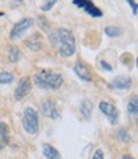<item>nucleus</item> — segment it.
<instances>
[{
	"label": "nucleus",
	"mask_w": 138,
	"mask_h": 159,
	"mask_svg": "<svg viewBox=\"0 0 138 159\" xmlns=\"http://www.w3.org/2000/svg\"><path fill=\"white\" fill-rule=\"evenodd\" d=\"M53 48L64 58H68L75 52V40L73 34L67 28H56L49 35Z\"/></svg>",
	"instance_id": "1"
},
{
	"label": "nucleus",
	"mask_w": 138,
	"mask_h": 159,
	"mask_svg": "<svg viewBox=\"0 0 138 159\" xmlns=\"http://www.w3.org/2000/svg\"><path fill=\"white\" fill-rule=\"evenodd\" d=\"M33 82L37 87L45 90H58L64 82L62 75L55 73L53 71L41 69L33 76Z\"/></svg>",
	"instance_id": "2"
},
{
	"label": "nucleus",
	"mask_w": 138,
	"mask_h": 159,
	"mask_svg": "<svg viewBox=\"0 0 138 159\" xmlns=\"http://www.w3.org/2000/svg\"><path fill=\"white\" fill-rule=\"evenodd\" d=\"M23 127L27 134L35 135L38 131V114L33 108H27L23 113Z\"/></svg>",
	"instance_id": "3"
},
{
	"label": "nucleus",
	"mask_w": 138,
	"mask_h": 159,
	"mask_svg": "<svg viewBox=\"0 0 138 159\" xmlns=\"http://www.w3.org/2000/svg\"><path fill=\"white\" fill-rule=\"evenodd\" d=\"M33 25V19L32 18H23L22 21H19L18 23L14 25V27L12 28L11 31V39L12 40H17L19 37H22L23 34L29 30Z\"/></svg>",
	"instance_id": "4"
},
{
	"label": "nucleus",
	"mask_w": 138,
	"mask_h": 159,
	"mask_svg": "<svg viewBox=\"0 0 138 159\" xmlns=\"http://www.w3.org/2000/svg\"><path fill=\"white\" fill-rule=\"evenodd\" d=\"M98 108H100V111L109 118V121L111 125H116L118 121H119V112H118V109L115 105L107 103V102H101L98 104Z\"/></svg>",
	"instance_id": "5"
},
{
	"label": "nucleus",
	"mask_w": 138,
	"mask_h": 159,
	"mask_svg": "<svg viewBox=\"0 0 138 159\" xmlns=\"http://www.w3.org/2000/svg\"><path fill=\"white\" fill-rule=\"evenodd\" d=\"M73 4L77 5L78 8L84 9L86 13H88V14H90L91 17H93V18L102 17L101 9H98L92 2H90V0H73Z\"/></svg>",
	"instance_id": "6"
},
{
	"label": "nucleus",
	"mask_w": 138,
	"mask_h": 159,
	"mask_svg": "<svg viewBox=\"0 0 138 159\" xmlns=\"http://www.w3.org/2000/svg\"><path fill=\"white\" fill-rule=\"evenodd\" d=\"M31 91V78L29 77H23L19 85L17 86L15 91H14V98L15 100H22L24 96H27V94Z\"/></svg>",
	"instance_id": "7"
},
{
	"label": "nucleus",
	"mask_w": 138,
	"mask_h": 159,
	"mask_svg": "<svg viewBox=\"0 0 138 159\" xmlns=\"http://www.w3.org/2000/svg\"><path fill=\"white\" fill-rule=\"evenodd\" d=\"M41 111L42 113L49 117V118H51V119H56L60 117V112H59V109L56 107V104L53 102V100H46L41 104Z\"/></svg>",
	"instance_id": "8"
},
{
	"label": "nucleus",
	"mask_w": 138,
	"mask_h": 159,
	"mask_svg": "<svg viewBox=\"0 0 138 159\" xmlns=\"http://www.w3.org/2000/svg\"><path fill=\"white\" fill-rule=\"evenodd\" d=\"M74 72L81 80H83V81H87V82L92 81V75L90 72V69H88V67L82 61H78L74 64Z\"/></svg>",
	"instance_id": "9"
},
{
	"label": "nucleus",
	"mask_w": 138,
	"mask_h": 159,
	"mask_svg": "<svg viewBox=\"0 0 138 159\" xmlns=\"http://www.w3.org/2000/svg\"><path fill=\"white\" fill-rule=\"evenodd\" d=\"M111 86L118 90H128L132 86V78L127 76H118L111 81Z\"/></svg>",
	"instance_id": "10"
},
{
	"label": "nucleus",
	"mask_w": 138,
	"mask_h": 159,
	"mask_svg": "<svg viewBox=\"0 0 138 159\" xmlns=\"http://www.w3.org/2000/svg\"><path fill=\"white\" fill-rule=\"evenodd\" d=\"M9 143V128L6 126V123L2 122L0 123V152L4 149V146H6Z\"/></svg>",
	"instance_id": "11"
},
{
	"label": "nucleus",
	"mask_w": 138,
	"mask_h": 159,
	"mask_svg": "<svg viewBox=\"0 0 138 159\" xmlns=\"http://www.w3.org/2000/svg\"><path fill=\"white\" fill-rule=\"evenodd\" d=\"M26 45L27 48H29L31 50H40V49L42 48V43H41V37L38 36L37 34H35L32 37H29L28 40H26Z\"/></svg>",
	"instance_id": "12"
},
{
	"label": "nucleus",
	"mask_w": 138,
	"mask_h": 159,
	"mask_svg": "<svg viewBox=\"0 0 138 159\" xmlns=\"http://www.w3.org/2000/svg\"><path fill=\"white\" fill-rule=\"evenodd\" d=\"M42 152H44V155L47 159H60V153H59L54 146H51L50 144H44L42 145Z\"/></svg>",
	"instance_id": "13"
},
{
	"label": "nucleus",
	"mask_w": 138,
	"mask_h": 159,
	"mask_svg": "<svg viewBox=\"0 0 138 159\" xmlns=\"http://www.w3.org/2000/svg\"><path fill=\"white\" fill-rule=\"evenodd\" d=\"M92 109H93V105L90 100H87V99H84V100L81 103V108H80V111L82 113V116L84 118H90L91 113H92Z\"/></svg>",
	"instance_id": "14"
},
{
	"label": "nucleus",
	"mask_w": 138,
	"mask_h": 159,
	"mask_svg": "<svg viewBox=\"0 0 138 159\" xmlns=\"http://www.w3.org/2000/svg\"><path fill=\"white\" fill-rule=\"evenodd\" d=\"M127 111L129 113V116H132L134 118L137 117V114H138V99H137V96H134L133 99L129 100V103L127 105Z\"/></svg>",
	"instance_id": "15"
},
{
	"label": "nucleus",
	"mask_w": 138,
	"mask_h": 159,
	"mask_svg": "<svg viewBox=\"0 0 138 159\" xmlns=\"http://www.w3.org/2000/svg\"><path fill=\"white\" fill-rule=\"evenodd\" d=\"M9 62L12 63H15L19 61V58H21V52H19V49H17L15 46L11 48V50H9Z\"/></svg>",
	"instance_id": "16"
},
{
	"label": "nucleus",
	"mask_w": 138,
	"mask_h": 159,
	"mask_svg": "<svg viewBox=\"0 0 138 159\" xmlns=\"http://www.w3.org/2000/svg\"><path fill=\"white\" fill-rule=\"evenodd\" d=\"M14 81V76L9 72H2L0 73V84L2 85H8Z\"/></svg>",
	"instance_id": "17"
},
{
	"label": "nucleus",
	"mask_w": 138,
	"mask_h": 159,
	"mask_svg": "<svg viewBox=\"0 0 138 159\" xmlns=\"http://www.w3.org/2000/svg\"><path fill=\"white\" fill-rule=\"evenodd\" d=\"M116 136H118V139H119L120 141H123V143H129V141H131V139H132L131 134L128 132L125 128H120V130L118 131Z\"/></svg>",
	"instance_id": "18"
},
{
	"label": "nucleus",
	"mask_w": 138,
	"mask_h": 159,
	"mask_svg": "<svg viewBox=\"0 0 138 159\" xmlns=\"http://www.w3.org/2000/svg\"><path fill=\"white\" fill-rule=\"evenodd\" d=\"M120 32H122V30H120L119 27L111 26V27H106V28H105V34H106L107 36H110V37H118V36L120 35Z\"/></svg>",
	"instance_id": "19"
},
{
	"label": "nucleus",
	"mask_w": 138,
	"mask_h": 159,
	"mask_svg": "<svg viewBox=\"0 0 138 159\" xmlns=\"http://www.w3.org/2000/svg\"><path fill=\"white\" fill-rule=\"evenodd\" d=\"M55 3H56V0H44V5L41 7V9L44 12H47L55 5Z\"/></svg>",
	"instance_id": "20"
},
{
	"label": "nucleus",
	"mask_w": 138,
	"mask_h": 159,
	"mask_svg": "<svg viewBox=\"0 0 138 159\" xmlns=\"http://www.w3.org/2000/svg\"><path fill=\"white\" fill-rule=\"evenodd\" d=\"M92 159H104V152L101 150V149H97V150L95 152Z\"/></svg>",
	"instance_id": "21"
},
{
	"label": "nucleus",
	"mask_w": 138,
	"mask_h": 159,
	"mask_svg": "<svg viewBox=\"0 0 138 159\" xmlns=\"http://www.w3.org/2000/svg\"><path fill=\"white\" fill-rule=\"evenodd\" d=\"M127 2L131 4V8L133 9V14L137 16V4H136V0H127Z\"/></svg>",
	"instance_id": "22"
},
{
	"label": "nucleus",
	"mask_w": 138,
	"mask_h": 159,
	"mask_svg": "<svg viewBox=\"0 0 138 159\" xmlns=\"http://www.w3.org/2000/svg\"><path fill=\"white\" fill-rule=\"evenodd\" d=\"M100 64L104 67V69H106V71H113V67H111L110 64H107L105 61H101V62H100Z\"/></svg>",
	"instance_id": "23"
},
{
	"label": "nucleus",
	"mask_w": 138,
	"mask_h": 159,
	"mask_svg": "<svg viewBox=\"0 0 138 159\" xmlns=\"http://www.w3.org/2000/svg\"><path fill=\"white\" fill-rule=\"evenodd\" d=\"M122 159H134L133 157H131V155H123L122 157Z\"/></svg>",
	"instance_id": "24"
}]
</instances>
